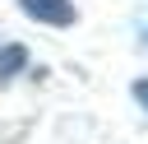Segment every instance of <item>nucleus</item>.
I'll use <instances>...</instances> for the list:
<instances>
[{"mask_svg": "<svg viewBox=\"0 0 148 144\" xmlns=\"http://www.w3.org/2000/svg\"><path fill=\"white\" fill-rule=\"evenodd\" d=\"M18 5H23V14L37 19V23H51V28L74 23V5H69V0H18Z\"/></svg>", "mask_w": 148, "mask_h": 144, "instance_id": "1", "label": "nucleus"}, {"mask_svg": "<svg viewBox=\"0 0 148 144\" xmlns=\"http://www.w3.org/2000/svg\"><path fill=\"white\" fill-rule=\"evenodd\" d=\"M23 60H28V51H23V46H5V56H0V79H9Z\"/></svg>", "mask_w": 148, "mask_h": 144, "instance_id": "2", "label": "nucleus"}, {"mask_svg": "<svg viewBox=\"0 0 148 144\" xmlns=\"http://www.w3.org/2000/svg\"><path fill=\"white\" fill-rule=\"evenodd\" d=\"M134 98H139V102L148 107V79H139V84H134Z\"/></svg>", "mask_w": 148, "mask_h": 144, "instance_id": "3", "label": "nucleus"}]
</instances>
